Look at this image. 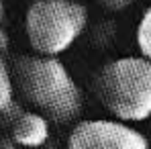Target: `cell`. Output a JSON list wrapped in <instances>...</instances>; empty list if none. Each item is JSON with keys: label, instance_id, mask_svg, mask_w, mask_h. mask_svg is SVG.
Instances as JSON below:
<instances>
[{"label": "cell", "instance_id": "1", "mask_svg": "<svg viewBox=\"0 0 151 149\" xmlns=\"http://www.w3.org/2000/svg\"><path fill=\"white\" fill-rule=\"evenodd\" d=\"M14 90L27 104L55 125H70L80 119L84 98L74 76L59 57L19 55L10 63Z\"/></svg>", "mask_w": 151, "mask_h": 149}, {"label": "cell", "instance_id": "12", "mask_svg": "<svg viewBox=\"0 0 151 149\" xmlns=\"http://www.w3.org/2000/svg\"><path fill=\"white\" fill-rule=\"evenodd\" d=\"M4 19V0H0V21Z\"/></svg>", "mask_w": 151, "mask_h": 149}, {"label": "cell", "instance_id": "7", "mask_svg": "<svg viewBox=\"0 0 151 149\" xmlns=\"http://www.w3.org/2000/svg\"><path fill=\"white\" fill-rule=\"evenodd\" d=\"M137 45L143 57L151 59V6L143 12L137 27Z\"/></svg>", "mask_w": 151, "mask_h": 149}, {"label": "cell", "instance_id": "11", "mask_svg": "<svg viewBox=\"0 0 151 149\" xmlns=\"http://www.w3.org/2000/svg\"><path fill=\"white\" fill-rule=\"evenodd\" d=\"M35 149H57V145H55V141H45L43 145H39V147H35Z\"/></svg>", "mask_w": 151, "mask_h": 149}, {"label": "cell", "instance_id": "4", "mask_svg": "<svg viewBox=\"0 0 151 149\" xmlns=\"http://www.w3.org/2000/svg\"><path fill=\"white\" fill-rule=\"evenodd\" d=\"M68 149H149L147 137L131 123L116 119H88L72 129Z\"/></svg>", "mask_w": 151, "mask_h": 149}, {"label": "cell", "instance_id": "8", "mask_svg": "<svg viewBox=\"0 0 151 149\" xmlns=\"http://www.w3.org/2000/svg\"><path fill=\"white\" fill-rule=\"evenodd\" d=\"M135 2L137 0H98V4L104 10H108V12H123Z\"/></svg>", "mask_w": 151, "mask_h": 149}, {"label": "cell", "instance_id": "9", "mask_svg": "<svg viewBox=\"0 0 151 149\" xmlns=\"http://www.w3.org/2000/svg\"><path fill=\"white\" fill-rule=\"evenodd\" d=\"M8 35H6V31L0 27V53H6L8 51Z\"/></svg>", "mask_w": 151, "mask_h": 149}, {"label": "cell", "instance_id": "5", "mask_svg": "<svg viewBox=\"0 0 151 149\" xmlns=\"http://www.w3.org/2000/svg\"><path fill=\"white\" fill-rule=\"evenodd\" d=\"M49 119L37 110H23L10 125V137L19 147L35 149L49 141Z\"/></svg>", "mask_w": 151, "mask_h": 149}, {"label": "cell", "instance_id": "10", "mask_svg": "<svg viewBox=\"0 0 151 149\" xmlns=\"http://www.w3.org/2000/svg\"><path fill=\"white\" fill-rule=\"evenodd\" d=\"M19 145L12 141V137H2L0 139V149H17Z\"/></svg>", "mask_w": 151, "mask_h": 149}, {"label": "cell", "instance_id": "3", "mask_svg": "<svg viewBox=\"0 0 151 149\" xmlns=\"http://www.w3.org/2000/svg\"><path fill=\"white\" fill-rule=\"evenodd\" d=\"M88 8L78 0H33L27 8L25 31L31 49L59 57L82 37Z\"/></svg>", "mask_w": 151, "mask_h": 149}, {"label": "cell", "instance_id": "2", "mask_svg": "<svg viewBox=\"0 0 151 149\" xmlns=\"http://www.w3.org/2000/svg\"><path fill=\"white\" fill-rule=\"evenodd\" d=\"M94 92L116 121H147L151 117V59L139 55L104 63L94 78Z\"/></svg>", "mask_w": 151, "mask_h": 149}, {"label": "cell", "instance_id": "6", "mask_svg": "<svg viewBox=\"0 0 151 149\" xmlns=\"http://www.w3.org/2000/svg\"><path fill=\"white\" fill-rule=\"evenodd\" d=\"M14 82H12V72L8 61L2 57L0 53V112L4 108H8L14 102Z\"/></svg>", "mask_w": 151, "mask_h": 149}]
</instances>
